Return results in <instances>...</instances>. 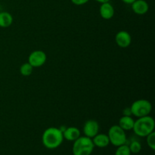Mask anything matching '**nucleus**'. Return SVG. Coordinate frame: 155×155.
I'll return each instance as SVG.
<instances>
[{"label":"nucleus","instance_id":"4468645a","mask_svg":"<svg viewBox=\"0 0 155 155\" xmlns=\"http://www.w3.org/2000/svg\"><path fill=\"white\" fill-rule=\"evenodd\" d=\"M13 16L8 12H0V27L7 28L13 23Z\"/></svg>","mask_w":155,"mask_h":155},{"label":"nucleus","instance_id":"ddd939ff","mask_svg":"<svg viewBox=\"0 0 155 155\" xmlns=\"http://www.w3.org/2000/svg\"><path fill=\"white\" fill-rule=\"evenodd\" d=\"M135 120L132 116H124L121 117L119 120V127H121L124 131H130L133 130L134 126Z\"/></svg>","mask_w":155,"mask_h":155},{"label":"nucleus","instance_id":"f8f14e48","mask_svg":"<svg viewBox=\"0 0 155 155\" xmlns=\"http://www.w3.org/2000/svg\"><path fill=\"white\" fill-rule=\"evenodd\" d=\"M94 145L98 148H105L110 144V140L107 134L104 133H98L96 136L92 139Z\"/></svg>","mask_w":155,"mask_h":155},{"label":"nucleus","instance_id":"a211bd4d","mask_svg":"<svg viewBox=\"0 0 155 155\" xmlns=\"http://www.w3.org/2000/svg\"><path fill=\"white\" fill-rule=\"evenodd\" d=\"M146 142L147 145H148L150 148L153 151L155 150V133L154 131L148 134L146 136Z\"/></svg>","mask_w":155,"mask_h":155},{"label":"nucleus","instance_id":"f03ea898","mask_svg":"<svg viewBox=\"0 0 155 155\" xmlns=\"http://www.w3.org/2000/svg\"><path fill=\"white\" fill-rule=\"evenodd\" d=\"M155 122L150 115L139 117L135 120L133 130L136 136L139 137H146L148 134L154 131Z\"/></svg>","mask_w":155,"mask_h":155},{"label":"nucleus","instance_id":"f3484780","mask_svg":"<svg viewBox=\"0 0 155 155\" xmlns=\"http://www.w3.org/2000/svg\"><path fill=\"white\" fill-rule=\"evenodd\" d=\"M115 155H131V151L128 145L124 144L117 147L115 151Z\"/></svg>","mask_w":155,"mask_h":155},{"label":"nucleus","instance_id":"9d476101","mask_svg":"<svg viewBox=\"0 0 155 155\" xmlns=\"http://www.w3.org/2000/svg\"><path fill=\"white\" fill-rule=\"evenodd\" d=\"M132 10L138 15H143L148 12L149 5L145 0H136L131 4Z\"/></svg>","mask_w":155,"mask_h":155},{"label":"nucleus","instance_id":"6ab92c4d","mask_svg":"<svg viewBox=\"0 0 155 155\" xmlns=\"http://www.w3.org/2000/svg\"><path fill=\"white\" fill-rule=\"evenodd\" d=\"M71 1L73 4L80 6V5H83L86 4L89 0H71Z\"/></svg>","mask_w":155,"mask_h":155},{"label":"nucleus","instance_id":"0eeeda50","mask_svg":"<svg viewBox=\"0 0 155 155\" xmlns=\"http://www.w3.org/2000/svg\"><path fill=\"white\" fill-rule=\"evenodd\" d=\"M83 131L85 136L92 139L99 132V124L98 121L93 119L86 120L83 125Z\"/></svg>","mask_w":155,"mask_h":155},{"label":"nucleus","instance_id":"dca6fc26","mask_svg":"<svg viewBox=\"0 0 155 155\" xmlns=\"http://www.w3.org/2000/svg\"><path fill=\"white\" fill-rule=\"evenodd\" d=\"M129 148H130V151L133 154H138L142 150V145H141L140 142L137 140H134L130 143V145H128Z\"/></svg>","mask_w":155,"mask_h":155},{"label":"nucleus","instance_id":"2eb2a0df","mask_svg":"<svg viewBox=\"0 0 155 155\" xmlns=\"http://www.w3.org/2000/svg\"><path fill=\"white\" fill-rule=\"evenodd\" d=\"M33 71V68L28 63H24L20 67V74L24 77H29L32 74Z\"/></svg>","mask_w":155,"mask_h":155},{"label":"nucleus","instance_id":"6e6552de","mask_svg":"<svg viewBox=\"0 0 155 155\" xmlns=\"http://www.w3.org/2000/svg\"><path fill=\"white\" fill-rule=\"evenodd\" d=\"M115 42L120 48H128L132 43V36L129 32L120 30L115 36Z\"/></svg>","mask_w":155,"mask_h":155},{"label":"nucleus","instance_id":"7ed1b4c3","mask_svg":"<svg viewBox=\"0 0 155 155\" xmlns=\"http://www.w3.org/2000/svg\"><path fill=\"white\" fill-rule=\"evenodd\" d=\"M95 145L91 138L87 136H80L74 142L73 154L74 155H91Z\"/></svg>","mask_w":155,"mask_h":155},{"label":"nucleus","instance_id":"412c9836","mask_svg":"<svg viewBox=\"0 0 155 155\" xmlns=\"http://www.w3.org/2000/svg\"><path fill=\"white\" fill-rule=\"evenodd\" d=\"M123 2L126 3V4H128V5H131L133 2H135L136 0H121Z\"/></svg>","mask_w":155,"mask_h":155},{"label":"nucleus","instance_id":"20e7f679","mask_svg":"<svg viewBox=\"0 0 155 155\" xmlns=\"http://www.w3.org/2000/svg\"><path fill=\"white\" fill-rule=\"evenodd\" d=\"M132 115L136 117H142L150 115L152 110V104L147 99H138L130 106Z\"/></svg>","mask_w":155,"mask_h":155},{"label":"nucleus","instance_id":"4be33fe9","mask_svg":"<svg viewBox=\"0 0 155 155\" xmlns=\"http://www.w3.org/2000/svg\"><path fill=\"white\" fill-rule=\"evenodd\" d=\"M97 2H99V3H104V2H110V0H95Z\"/></svg>","mask_w":155,"mask_h":155},{"label":"nucleus","instance_id":"9b49d317","mask_svg":"<svg viewBox=\"0 0 155 155\" xmlns=\"http://www.w3.org/2000/svg\"><path fill=\"white\" fill-rule=\"evenodd\" d=\"M62 133H63L64 139H66V140L70 141V142H74L80 136H81L80 130L77 127H66L64 131Z\"/></svg>","mask_w":155,"mask_h":155},{"label":"nucleus","instance_id":"f257e3e1","mask_svg":"<svg viewBox=\"0 0 155 155\" xmlns=\"http://www.w3.org/2000/svg\"><path fill=\"white\" fill-rule=\"evenodd\" d=\"M63 141V133L58 127H48L42 133V144L48 149H55L58 148Z\"/></svg>","mask_w":155,"mask_h":155},{"label":"nucleus","instance_id":"39448f33","mask_svg":"<svg viewBox=\"0 0 155 155\" xmlns=\"http://www.w3.org/2000/svg\"><path fill=\"white\" fill-rule=\"evenodd\" d=\"M107 136L110 143L114 146L118 147L127 143V134L119 125H113L110 127L107 133Z\"/></svg>","mask_w":155,"mask_h":155},{"label":"nucleus","instance_id":"423d86ee","mask_svg":"<svg viewBox=\"0 0 155 155\" xmlns=\"http://www.w3.org/2000/svg\"><path fill=\"white\" fill-rule=\"evenodd\" d=\"M47 61V55L45 51L42 50H35L28 56V63L33 68H40L43 66Z\"/></svg>","mask_w":155,"mask_h":155},{"label":"nucleus","instance_id":"1a4fd4ad","mask_svg":"<svg viewBox=\"0 0 155 155\" xmlns=\"http://www.w3.org/2000/svg\"><path fill=\"white\" fill-rule=\"evenodd\" d=\"M114 8L110 2L101 3L99 8V14L103 19L110 20L114 16Z\"/></svg>","mask_w":155,"mask_h":155},{"label":"nucleus","instance_id":"aec40b11","mask_svg":"<svg viewBox=\"0 0 155 155\" xmlns=\"http://www.w3.org/2000/svg\"><path fill=\"white\" fill-rule=\"evenodd\" d=\"M123 115L124 116H132V112L130 107H127L124 109V110H123Z\"/></svg>","mask_w":155,"mask_h":155}]
</instances>
